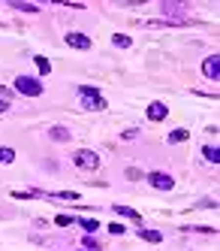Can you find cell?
I'll return each instance as SVG.
<instances>
[{
    "instance_id": "obj_1",
    "label": "cell",
    "mask_w": 220,
    "mask_h": 251,
    "mask_svg": "<svg viewBox=\"0 0 220 251\" xmlns=\"http://www.w3.org/2000/svg\"><path fill=\"white\" fill-rule=\"evenodd\" d=\"M79 100H82L85 109H90V112L106 109V97L97 91V88H90V85H82V88H79Z\"/></svg>"
},
{
    "instance_id": "obj_2",
    "label": "cell",
    "mask_w": 220,
    "mask_h": 251,
    "mask_svg": "<svg viewBox=\"0 0 220 251\" xmlns=\"http://www.w3.org/2000/svg\"><path fill=\"white\" fill-rule=\"evenodd\" d=\"M15 91L24 94V97H40L43 94V82L33 79V76H18L15 79Z\"/></svg>"
},
{
    "instance_id": "obj_3",
    "label": "cell",
    "mask_w": 220,
    "mask_h": 251,
    "mask_svg": "<svg viewBox=\"0 0 220 251\" xmlns=\"http://www.w3.org/2000/svg\"><path fill=\"white\" fill-rule=\"evenodd\" d=\"M72 164H76L79 170H97L100 167V154L90 151V149H82V151L72 154Z\"/></svg>"
},
{
    "instance_id": "obj_4",
    "label": "cell",
    "mask_w": 220,
    "mask_h": 251,
    "mask_svg": "<svg viewBox=\"0 0 220 251\" xmlns=\"http://www.w3.org/2000/svg\"><path fill=\"white\" fill-rule=\"evenodd\" d=\"M145 178H148V182L157 188V191H172L175 188V178L169 176V173H160V170H154V173H148V176H145Z\"/></svg>"
},
{
    "instance_id": "obj_5",
    "label": "cell",
    "mask_w": 220,
    "mask_h": 251,
    "mask_svg": "<svg viewBox=\"0 0 220 251\" xmlns=\"http://www.w3.org/2000/svg\"><path fill=\"white\" fill-rule=\"evenodd\" d=\"M64 40H66V46H72V49H90V37L88 33H79V30H69V33H64Z\"/></svg>"
},
{
    "instance_id": "obj_6",
    "label": "cell",
    "mask_w": 220,
    "mask_h": 251,
    "mask_svg": "<svg viewBox=\"0 0 220 251\" xmlns=\"http://www.w3.org/2000/svg\"><path fill=\"white\" fill-rule=\"evenodd\" d=\"M202 76L211 79V82H217V76H220V58L217 55H211V58L202 61Z\"/></svg>"
},
{
    "instance_id": "obj_7",
    "label": "cell",
    "mask_w": 220,
    "mask_h": 251,
    "mask_svg": "<svg viewBox=\"0 0 220 251\" xmlns=\"http://www.w3.org/2000/svg\"><path fill=\"white\" fill-rule=\"evenodd\" d=\"M136 236L139 239H145V242H163V233L160 230H151V227H136Z\"/></svg>"
},
{
    "instance_id": "obj_8",
    "label": "cell",
    "mask_w": 220,
    "mask_h": 251,
    "mask_svg": "<svg viewBox=\"0 0 220 251\" xmlns=\"http://www.w3.org/2000/svg\"><path fill=\"white\" fill-rule=\"evenodd\" d=\"M145 115H148L151 121H163V118L169 115V106H166V103H151V106H148V112H145Z\"/></svg>"
},
{
    "instance_id": "obj_9",
    "label": "cell",
    "mask_w": 220,
    "mask_h": 251,
    "mask_svg": "<svg viewBox=\"0 0 220 251\" xmlns=\"http://www.w3.org/2000/svg\"><path fill=\"white\" fill-rule=\"evenodd\" d=\"M9 9H18V12H40V6L36 3H24V0H9Z\"/></svg>"
},
{
    "instance_id": "obj_10",
    "label": "cell",
    "mask_w": 220,
    "mask_h": 251,
    "mask_svg": "<svg viewBox=\"0 0 220 251\" xmlns=\"http://www.w3.org/2000/svg\"><path fill=\"white\" fill-rule=\"evenodd\" d=\"M202 157L208 160V164H220V151H217V146H202Z\"/></svg>"
},
{
    "instance_id": "obj_11",
    "label": "cell",
    "mask_w": 220,
    "mask_h": 251,
    "mask_svg": "<svg viewBox=\"0 0 220 251\" xmlns=\"http://www.w3.org/2000/svg\"><path fill=\"white\" fill-rule=\"evenodd\" d=\"M115 212H118V215H124V218H130V221H136V224H139V212H136V209H130V206H121V203H118V206H115Z\"/></svg>"
},
{
    "instance_id": "obj_12",
    "label": "cell",
    "mask_w": 220,
    "mask_h": 251,
    "mask_svg": "<svg viewBox=\"0 0 220 251\" xmlns=\"http://www.w3.org/2000/svg\"><path fill=\"white\" fill-rule=\"evenodd\" d=\"M48 136H51L54 142H66V139H69V130H66V127H51Z\"/></svg>"
},
{
    "instance_id": "obj_13",
    "label": "cell",
    "mask_w": 220,
    "mask_h": 251,
    "mask_svg": "<svg viewBox=\"0 0 220 251\" xmlns=\"http://www.w3.org/2000/svg\"><path fill=\"white\" fill-rule=\"evenodd\" d=\"M48 197H54V200H82V194H76V191H58V194H48Z\"/></svg>"
},
{
    "instance_id": "obj_14",
    "label": "cell",
    "mask_w": 220,
    "mask_h": 251,
    "mask_svg": "<svg viewBox=\"0 0 220 251\" xmlns=\"http://www.w3.org/2000/svg\"><path fill=\"white\" fill-rule=\"evenodd\" d=\"M112 43H115L118 49H130V46H133V40L127 37V33H115V37H112Z\"/></svg>"
},
{
    "instance_id": "obj_15",
    "label": "cell",
    "mask_w": 220,
    "mask_h": 251,
    "mask_svg": "<svg viewBox=\"0 0 220 251\" xmlns=\"http://www.w3.org/2000/svg\"><path fill=\"white\" fill-rule=\"evenodd\" d=\"M12 160H15V149L0 146V164H12Z\"/></svg>"
},
{
    "instance_id": "obj_16",
    "label": "cell",
    "mask_w": 220,
    "mask_h": 251,
    "mask_svg": "<svg viewBox=\"0 0 220 251\" xmlns=\"http://www.w3.org/2000/svg\"><path fill=\"white\" fill-rule=\"evenodd\" d=\"M33 61H36V70H40L43 76H45V73H51V64H48V58H43V55H36Z\"/></svg>"
},
{
    "instance_id": "obj_17",
    "label": "cell",
    "mask_w": 220,
    "mask_h": 251,
    "mask_svg": "<svg viewBox=\"0 0 220 251\" xmlns=\"http://www.w3.org/2000/svg\"><path fill=\"white\" fill-rule=\"evenodd\" d=\"M79 227H82L85 233H97V230H100V224H97V221H90V218H82Z\"/></svg>"
},
{
    "instance_id": "obj_18",
    "label": "cell",
    "mask_w": 220,
    "mask_h": 251,
    "mask_svg": "<svg viewBox=\"0 0 220 251\" xmlns=\"http://www.w3.org/2000/svg\"><path fill=\"white\" fill-rule=\"evenodd\" d=\"M187 136H190L187 130H181V127H178V130L169 133V142H187Z\"/></svg>"
},
{
    "instance_id": "obj_19",
    "label": "cell",
    "mask_w": 220,
    "mask_h": 251,
    "mask_svg": "<svg viewBox=\"0 0 220 251\" xmlns=\"http://www.w3.org/2000/svg\"><path fill=\"white\" fill-rule=\"evenodd\" d=\"M109 233H112V236H121V233H127V227L118 224V221H112V224H109Z\"/></svg>"
},
{
    "instance_id": "obj_20",
    "label": "cell",
    "mask_w": 220,
    "mask_h": 251,
    "mask_svg": "<svg viewBox=\"0 0 220 251\" xmlns=\"http://www.w3.org/2000/svg\"><path fill=\"white\" fill-rule=\"evenodd\" d=\"M66 224H72L69 215H58V227H66Z\"/></svg>"
},
{
    "instance_id": "obj_21",
    "label": "cell",
    "mask_w": 220,
    "mask_h": 251,
    "mask_svg": "<svg viewBox=\"0 0 220 251\" xmlns=\"http://www.w3.org/2000/svg\"><path fill=\"white\" fill-rule=\"evenodd\" d=\"M3 112H9V100H0V115Z\"/></svg>"
}]
</instances>
